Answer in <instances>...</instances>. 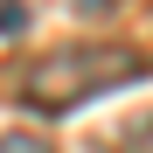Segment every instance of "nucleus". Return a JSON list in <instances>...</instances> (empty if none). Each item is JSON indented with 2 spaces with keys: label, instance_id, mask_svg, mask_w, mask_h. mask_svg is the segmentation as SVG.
<instances>
[{
  "label": "nucleus",
  "instance_id": "nucleus-1",
  "mask_svg": "<svg viewBox=\"0 0 153 153\" xmlns=\"http://www.w3.org/2000/svg\"><path fill=\"white\" fill-rule=\"evenodd\" d=\"M153 63L125 42H70V49H49L21 70V105L42 111V118H63V111H84L97 105L105 91H125L139 84Z\"/></svg>",
  "mask_w": 153,
  "mask_h": 153
},
{
  "label": "nucleus",
  "instance_id": "nucleus-2",
  "mask_svg": "<svg viewBox=\"0 0 153 153\" xmlns=\"http://www.w3.org/2000/svg\"><path fill=\"white\" fill-rule=\"evenodd\" d=\"M0 153H56L42 132H0Z\"/></svg>",
  "mask_w": 153,
  "mask_h": 153
},
{
  "label": "nucleus",
  "instance_id": "nucleus-3",
  "mask_svg": "<svg viewBox=\"0 0 153 153\" xmlns=\"http://www.w3.org/2000/svg\"><path fill=\"white\" fill-rule=\"evenodd\" d=\"M118 153H153V118H139V125H132V132H125V139H118Z\"/></svg>",
  "mask_w": 153,
  "mask_h": 153
},
{
  "label": "nucleus",
  "instance_id": "nucleus-4",
  "mask_svg": "<svg viewBox=\"0 0 153 153\" xmlns=\"http://www.w3.org/2000/svg\"><path fill=\"white\" fill-rule=\"evenodd\" d=\"M21 21H28V7H21V0H0V35H14Z\"/></svg>",
  "mask_w": 153,
  "mask_h": 153
}]
</instances>
